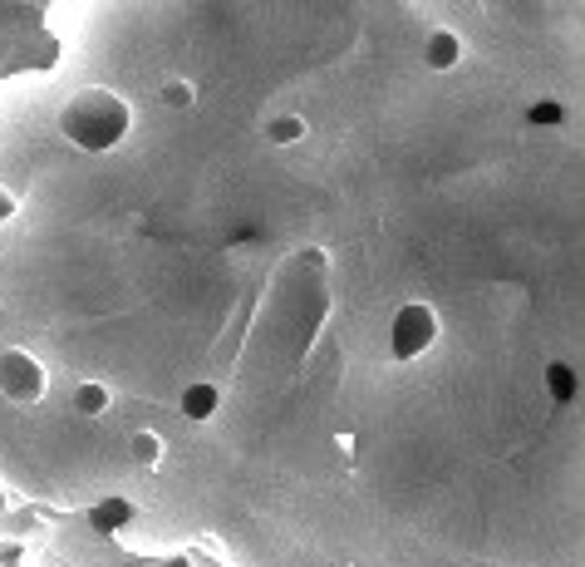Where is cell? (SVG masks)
<instances>
[{
	"instance_id": "6da1fadb",
	"label": "cell",
	"mask_w": 585,
	"mask_h": 567,
	"mask_svg": "<svg viewBox=\"0 0 585 567\" xmlns=\"http://www.w3.org/2000/svg\"><path fill=\"white\" fill-rule=\"evenodd\" d=\"M65 139L84 153H109L123 133L133 129V109L113 89H79L69 99L65 119H59Z\"/></svg>"
},
{
	"instance_id": "7a4b0ae2",
	"label": "cell",
	"mask_w": 585,
	"mask_h": 567,
	"mask_svg": "<svg viewBox=\"0 0 585 567\" xmlns=\"http://www.w3.org/2000/svg\"><path fill=\"white\" fill-rule=\"evenodd\" d=\"M438 331H443L438 311H433L429 301H403L389 321V355L393 361H419V355L433 351Z\"/></svg>"
},
{
	"instance_id": "3957f363",
	"label": "cell",
	"mask_w": 585,
	"mask_h": 567,
	"mask_svg": "<svg viewBox=\"0 0 585 567\" xmlns=\"http://www.w3.org/2000/svg\"><path fill=\"white\" fill-rule=\"evenodd\" d=\"M45 391H50V375L25 345L0 351V395H6L10 405H40Z\"/></svg>"
},
{
	"instance_id": "277c9868",
	"label": "cell",
	"mask_w": 585,
	"mask_h": 567,
	"mask_svg": "<svg viewBox=\"0 0 585 567\" xmlns=\"http://www.w3.org/2000/svg\"><path fill=\"white\" fill-rule=\"evenodd\" d=\"M133 523H138L133 499H119V493H109V499H99L89 509V528L99 533V538H119V533H129Z\"/></svg>"
},
{
	"instance_id": "5b68a950",
	"label": "cell",
	"mask_w": 585,
	"mask_h": 567,
	"mask_svg": "<svg viewBox=\"0 0 585 567\" xmlns=\"http://www.w3.org/2000/svg\"><path fill=\"white\" fill-rule=\"evenodd\" d=\"M177 409H183L187 425H207V419H217V409H221L217 381H193L183 395H177Z\"/></svg>"
},
{
	"instance_id": "8992f818",
	"label": "cell",
	"mask_w": 585,
	"mask_h": 567,
	"mask_svg": "<svg viewBox=\"0 0 585 567\" xmlns=\"http://www.w3.org/2000/svg\"><path fill=\"white\" fill-rule=\"evenodd\" d=\"M423 65H429L433 75H448V69L463 65V40H457V30H433V35L423 40Z\"/></svg>"
},
{
	"instance_id": "52a82bcc",
	"label": "cell",
	"mask_w": 585,
	"mask_h": 567,
	"mask_svg": "<svg viewBox=\"0 0 585 567\" xmlns=\"http://www.w3.org/2000/svg\"><path fill=\"white\" fill-rule=\"evenodd\" d=\"M541 385H546L551 405H576V395H581V375H576V365H566V361H546Z\"/></svg>"
},
{
	"instance_id": "ba28073f",
	"label": "cell",
	"mask_w": 585,
	"mask_h": 567,
	"mask_svg": "<svg viewBox=\"0 0 585 567\" xmlns=\"http://www.w3.org/2000/svg\"><path fill=\"white\" fill-rule=\"evenodd\" d=\"M69 405H74V415L99 419V415H109L113 391H109L104 381H79V385H74V395H69Z\"/></svg>"
},
{
	"instance_id": "9c48e42d",
	"label": "cell",
	"mask_w": 585,
	"mask_h": 567,
	"mask_svg": "<svg viewBox=\"0 0 585 567\" xmlns=\"http://www.w3.org/2000/svg\"><path fill=\"white\" fill-rule=\"evenodd\" d=\"M129 459L138 469H158L167 459V439L158 435V429H148V425L133 429V435H129Z\"/></svg>"
},
{
	"instance_id": "30bf717a",
	"label": "cell",
	"mask_w": 585,
	"mask_h": 567,
	"mask_svg": "<svg viewBox=\"0 0 585 567\" xmlns=\"http://www.w3.org/2000/svg\"><path fill=\"white\" fill-rule=\"evenodd\" d=\"M305 133H311V124H305L301 114H275V119L266 124V143H275V149H291V143H305Z\"/></svg>"
},
{
	"instance_id": "8fae6325",
	"label": "cell",
	"mask_w": 585,
	"mask_h": 567,
	"mask_svg": "<svg viewBox=\"0 0 585 567\" xmlns=\"http://www.w3.org/2000/svg\"><path fill=\"white\" fill-rule=\"evenodd\" d=\"M571 114H566V104L561 99H537V104H527V124L531 129H561Z\"/></svg>"
},
{
	"instance_id": "7c38bea8",
	"label": "cell",
	"mask_w": 585,
	"mask_h": 567,
	"mask_svg": "<svg viewBox=\"0 0 585 567\" xmlns=\"http://www.w3.org/2000/svg\"><path fill=\"white\" fill-rule=\"evenodd\" d=\"M158 94H163V104H167V109H177V114L197 104V89L187 79H163V89H158Z\"/></svg>"
},
{
	"instance_id": "4fadbf2b",
	"label": "cell",
	"mask_w": 585,
	"mask_h": 567,
	"mask_svg": "<svg viewBox=\"0 0 585 567\" xmlns=\"http://www.w3.org/2000/svg\"><path fill=\"white\" fill-rule=\"evenodd\" d=\"M10 217H15V193H6V188H0V223H10Z\"/></svg>"
}]
</instances>
